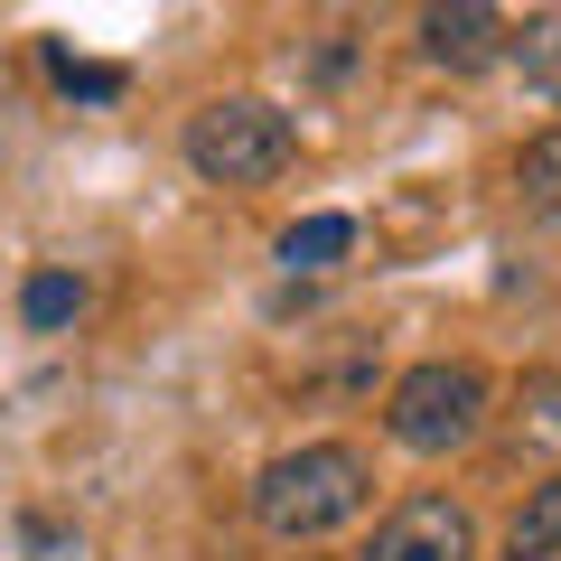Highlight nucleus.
Returning <instances> with one entry per match:
<instances>
[{"label":"nucleus","mask_w":561,"mask_h":561,"mask_svg":"<svg viewBox=\"0 0 561 561\" xmlns=\"http://www.w3.org/2000/svg\"><path fill=\"white\" fill-rule=\"evenodd\" d=\"M515 197L534 206L542 225H561V131L524 140V160H515Z\"/></svg>","instance_id":"1a4fd4ad"},{"label":"nucleus","mask_w":561,"mask_h":561,"mask_svg":"<svg viewBox=\"0 0 561 561\" xmlns=\"http://www.w3.org/2000/svg\"><path fill=\"white\" fill-rule=\"evenodd\" d=\"M505 57V20L459 0V10H421V66H440V76H478V66Z\"/></svg>","instance_id":"39448f33"},{"label":"nucleus","mask_w":561,"mask_h":561,"mask_svg":"<svg viewBox=\"0 0 561 561\" xmlns=\"http://www.w3.org/2000/svg\"><path fill=\"white\" fill-rule=\"evenodd\" d=\"M515 431L534 449H561V375H534L524 383V402H515Z\"/></svg>","instance_id":"9b49d317"},{"label":"nucleus","mask_w":561,"mask_h":561,"mask_svg":"<svg viewBox=\"0 0 561 561\" xmlns=\"http://www.w3.org/2000/svg\"><path fill=\"white\" fill-rule=\"evenodd\" d=\"M365 496H375L365 449H346V440H300V449H280V459L253 478V524H262L272 542H328L337 524L365 515Z\"/></svg>","instance_id":"f257e3e1"},{"label":"nucleus","mask_w":561,"mask_h":561,"mask_svg":"<svg viewBox=\"0 0 561 561\" xmlns=\"http://www.w3.org/2000/svg\"><path fill=\"white\" fill-rule=\"evenodd\" d=\"M179 150H187V169L206 187H262V179L290 169V113L262 103V94H216V103L187 113Z\"/></svg>","instance_id":"7ed1b4c3"},{"label":"nucleus","mask_w":561,"mask_h":561,"mask_svg":"<svg viewBox=\"0 0 561 561\" xmlns=\"http://www.w3.org/2000/svg\"><path fill=\"white\" fill-rule=\"evenodd\" d=\"M346 253H356V216H300L280 234V272H328Z\"/></svg>","instance_id":"0eeeda50"},{"label":"nucleus","mask_w":561,"mask_h":561,"mask_svg":"<svg viewBox=\"0 0 561 561\" xmlns=\"http://www.w3.org/2000/svg\"><path fill=\"white\" fill-rule=\"evenodd\" d=\"M505 57L524 66V84H534L542 103H561V10H552V20H524V28H505Z\"/></svg>","instance_id":"6e6552de"},{"label":"nucleus","mask_w":561,"mask_h":561,"mask_svg":"<svg viewBox=\"0 0 561 561\" xmlns=\"http://www.w3.org/2000/svg\"><path fill=\"white\" fill-rule=\"evenodd\" d=\"M84 309V280L76 272H28V290H20V319L28 328H66Z\"/></svg>","instance_id":"9d476101"},{"label":"nucleus","mask_w":561,"mask_h":561,"mask_svg":"<svg viewBox=\"0 0 561 561\" xmlns=\"http://www.w3.org/2000/svg\"><path fill=\"white\" fill-rule=\"evenodd\" d=\"M486 375L459 356H431L412 365V375H393V393H383V431H393V449H412V459H449V449H478L486 431Z\"/></svg>","instance_id":"f03ea898"},{"label":"nucleus","mask_w":561,"mask_h":561,"mask_svg":"<svg viewBox=\"0 0 561 561\" xmlns=\"http://www.w3.org/2000/svg\"><path fill=\"white\" fill-rule=\"evenodd\" d=\"M47 76H57L66 94H94V103H103V94H122V76H113V66H84L66 38H47Z\"/></svg>","instance_id":"f8f14e48"},{"label":"nucleus","mask_w":561,"mask_h":561,"mask_svg":"<svg viewBox=\"0 0 561 561\" xmlns=\"http://www.w3.org/2000/svg\"><path fill=\"white\" fill-rule=\"evenodd\" d=\"M365 561H478V534H468L459 496H402L393 515L375 524Z\"/></svg>","instance_id":"20e7f679"},{"label":"nucleus","mask_w":561,"mask_h":561,"mask_svg":"<svg viewBox=\"0 0 561 561\" xmlns=\"http://www.w3.org/2000/svg\"><path fill=\"white\" fill-rule=\"evenodd\" d=\"M561 552V478H542L505 524V561H552Z\"/></svg>","instance_id":"423d86ee"}]
</instances>
